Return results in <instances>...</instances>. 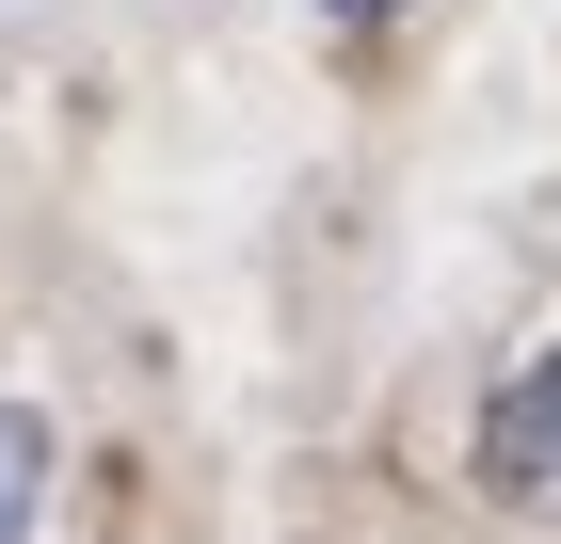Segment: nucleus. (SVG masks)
Returning a JSON list of instances; mask_svg holds the SVG:
<instances>
[{
  "instance_id": "nucleus-2",
  "label": "nucleus",
  "mask_w": 561,
  "mask_h": 544,
  "mask_svg": "<svg viewBox=\"0 0 561 544\" xmlns=\"http://www.w3.org/2000/svg\"><path fill=\"white\" fill-rule=\"evenodd\" d=\"M33 512H48V417L0 401V544H33Z\"/></svg>"
},
{
  "instance_id": "nucleus-1",
  "label": "nucleus",
  "mask_w": 561,
  "mask_h": 544,
  "mask_svg": "<svg viewBox=\"0 0 561 544\" xmlns=\"http://www.w3.org/2000/svg\"><path fill=\"white\" fill-rule=\"evenodd\" d=\"M481 497L497 512H561V352H529L481 401Z\"/></svg>"
},
{
  "instance_id": "nucleus-3",
  "label": "nucleus",
  "mask_w": 561,
  "mask_h": 544,
  "mask_svg": "<svg viewBox=\"0 0 561 544\" xmlns=\"http://www.w3.org/2000/svg\"><path fill=\"white\" fill-rule=\"evenodd\" d=\"M321 16H337V33H386V16H417V0H321Z\"/></svg>"
}]
</instances>
